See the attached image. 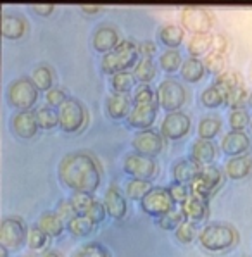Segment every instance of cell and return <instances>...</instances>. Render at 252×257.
Listing matches in <instances>:
<instances>
[{
	"label": "cell",
	"mask_w": 252,
	"mask_h": 257,
	"mask_svg": "<svg viewBox=\"0 0 252 257\" xmlns=\"http://www.w3.org/2000/svg\"><path fill=\"white\" fill-rule=\"evenodd\" d=\"M7 248H4V247H0V257H7Z\"/></svg>",
	"instance_id": "cell-57"
},
{
	"label": "cell",
	"mask_w": 252,
	"mask_h": 257,
	"mask_svg": "<svg viewBox=\"0 0 252 257\" xmlns=\"http://www.w3.org/2000/svg\"><path fill=\"white\" fill-rule=\"evenodd\" d=\"M132 145L137 154H142V156H147L154 159L156 156L161 154L164 142H163V137L157 132H154V130H145V132H139L133 137Z\"/></svg>",
	"instance_id": "cell-13"
},
{
	"label": "cell",
	"mask_w": 252,
	"mask_h": 257,
	"mask_svg": "<svg viewBox=\"0 0 252 257\" xmlns=\"http://www.w3.org/2000/svg\"><path fill=\"white\" fill-rule=\"evenodd\" d=\"M219 130H221V119L214 116H207L200 119L197 132H199V137L202 140H212L219 133Z\"/></svg>",
	"instance_id": "cell-32"
},
{
	"label": "cell",
	"mask_w": 252,
	"mask_h": 257,
	"mask_svg": "<svg viewBox=\"0 0 252 257\" xmlns=\"http://www.w3.org/2000/svg\"><path fill=\"white\" fill-rule=\"evenodd\" d=\"M200 102H202L204 107L216 109V107H219V105L226 104V95H224V92L219 86H216L214 83H212L211 86H207V88L200 93Z\"/></svg>",
	"instance_id": "cell-31"
},
{
	"label": "cell",
	"mask_w": 252,
	"mask_h": 257,
	"mask_svg": "<svg viewBox=\"0 0 252 257\" xmlns=\"http://www.w3.org/2000/svg\"><path fill=\"white\" fill-rule=\"evenodd\" d=\"M73 257H111V255H109L107 248H105L102 243L90 242V243H85L83 247L78 248Z\"/></svg>",
	"instance_id": "cell-40"
},
{
	"label": "cell",
	"mask_w": 252,
	"mask_h": 257,
	"mask_svg": "<svg viewBox=\"0 0 252 257\" xmlns=\"http://www.w3.org/2000/svg\"><path fill=\"white\" fill-rule=\"evenodd\" d=\"M71 202H73L74 209L78 211V214H86L88 209L93 205V197L92 193H85V192H74L71 195Z\"/></svg>",
	"instance_id": "cell-44"
},
{
	"label": "cell",
	"mask_w": 252,
	"mask_h": 257,
	"mask_svg": "<svg viewBox=\"0 0 252 257\" xmlns=\"http://www.w3.org/2000/svg\"><path fill=\"white\" fill-rule=\"evenodd\" d=\"M124 173H128L130 176L137 178V180H151L157 175V164L152 157L142 156V154H128L124 157Z\"/></svg>",
	"instance_id": "cell-11"
},
{
	"label": "cell",
	"mask_w": 252,
	"mask_h": 257,
	"mask_svg": "<svg viewBox=\"0 0 252 257\" xmlns=\"http://www.w3.org/2000/svg\"><path fill=\"white\" fill-rule=\"evenodd\" d=\"M93 224H95V223H93V221L90 219L88 216L78 214L73 221H71V223L66 224V226H68V230L73 233V235L85 236V235H88V233L93 230Z\"/></svg>",
	"instance_id": "cell-37"
},
{
	"label": "cell",
	"mask_w": 252,
	"mask_h": 257,
	"mask_svg": "<svg viewBox=\"0 0 252 257\" xmlns=\"http://www.w3.org/2000/svg\"><path fill=\"white\" fill-rule=\"evenodd\" d=\"M42 257H61V254H57L56 250H47Z\"/></svg>",
	"instance_id": "cell-56"
},
{
	"label": "cell",
	"mask_w": 252,
	"mask_h": 257,
	"mask_svg": "<svg viewBox=\"0 0 252 257\" xmlns=\"http://www.w3.org/2000/svg\"><path fill=\"white\" fill-rule=\"evenodd\" d=\"M249 98H250V95L245 90V86H240V88H237L235 92H231L228 95L226 104L230 105L231 109H243L247 102H249Z\"/></svg>",
	"instance_id": "cell-46"
},
{
	"label": "cell",
	"mask_w": 252,
	"mask_h": 257,
	"mask_svg": "<svg viewBox=\"0 0 252 257\" xmlns=\"http://www.w3.org/2000/svg\"><path fill=\"white\" fill-rule=\"evenodd\" d=\"M214 85L219 86V88L224 92V95L228 97L231 92H235V90L240 88V86H243V81H242V76H240L237 71L228 69V71H224L223 74L216 76Z\"/></svg>",
	"instance_id": "cell-27"
},
{
	"label": "cell",
	"mask_w": 252,
	"mask_h": 257,
	"mask_svg": "<svg viewBox=\"0 0 252 257\" xmlns=\"http://www.w3.org/2000/svg\"><path fill=\"white\" fill-rule=\"evenodd\" d=\"M250 116L245 109H231L230 112V126L231 132H242L249 126Z\"/></svg>",
	"instance_id": "cell-42"
},
{
	"label": "cell",
	"mask_w": 252,
	"mask_h": 257,
	"mask_svg": "<svg viewBox=\"0 0 252 257\" xmlns=\"http://www.w3.org/2000/svg\"><path fill=\"white\" fill-rule=\"evenodd\" d=\"M190 117L185 112H169L161 122V133L166 137L168 140H180L190 132Z\"/></svg>",
	"instance_id": "cell-12"
},
{
	"label": "cell",
	"mask_w": 252,
	"mask_h": 257,
	"mask_svg": "<svg viewBox=\"0 0 252 257\" xmlns=\"http://www.w3.org/2000/svg\"><path fill=\"white\" fill-rule=\"evenodd\" d=\"M132 98L128 93H112L105 100V110L112 119H123L128 117L130 110H132Z\"/></svg>",
	"instance_id": "cell-19"
},
{
	"label": "cell",
	"mask_w": 252,
	"mask_h": 257,
	"mask_svg": "<svg viewBox=\"0 0 252 257\" xmlns=\"http://www.w3.org/2000/svg\"><path fill=\"white\" fill-rule=\"evenodd\" d=\"M135 78L139 81H142L144 85H147L149 81H152L157 74V66L154 64L152 59H142L139 64L135 66Z\"/></svg>",
	"instance_id": "cell-34"
},
{
	"label": "cell",
	"mask_w": 252,
	"mask_h": 257,
	"mask_svg": "<svg viewBox=\"0 0 252 257\" xmlns=\"http://www.w3.org/2000/svg\"><path fill=\"white\" fill-rule=\"evenodd\" d=\"M86 121V110L80 100L76 98H68L64 104L59 107V126L66 133H76L85 126Z\"/></svg>",
	"instance_id": "cell-7"
},
{
	"label": "cell",
	"mask_w": 252,
	"mask_h": 257,
	"mask_svg": "<svg viewBox=\"0 0 252 257\" xmlns=\"http://www.w3.org/2000/svg\"><path fill=\"white\" fill-rule=\"evenodd\" d=\"M31 81L35 83L38 90L42 92H49V90L54 88V73L49 66L42 64V66H37L33 69V74H31Z\"/></svg>",
	"instance_id": "cell-30"
},
{
	"label": "cell",
	"mask_w": 252,
	"mask_h": 257,
	"mask_svg": "<svg viewBox=\"0 0 252 257\" xmlns=\"http://www.w3.org/2000/svg\"><path fill=\"white\" fill-rule=\"evenodd\" d=\"M11 124H13V132L19 138H25V140L37 135L38 128H40L37 112H33V110H19L18 114H14Z\"/></svg>",
	"instance_id": "cell-15"
},
{
	"label": "cell",
	"mask_w": 252,
	"mask_h": 257,
	"mask_svg": "<svg viewBox=\"0 0 252 257\" xmlns=\"http://www.w3.org/2000/svg\"><path fill=\"white\" fill-rule=\"evenodd\" d=\"M206 68L209 73L216 74V76H219V74L224 73V68H226V59H224L223 54H218V52H209L206 57Z\"/></svg>",
	"instance_id": "cell-43"
},
{
	"label": "cell",
	"mask_w": 252,
	"mask_h": 257,
	"mask_svg": "<svg viewBox=\"0 0 252 257\" xmlns=\"http://www.w3.org/2000/svg\"><path fill=\"white\" fill-rule=\"evenodd\" d=\"M195 224L190 221H185L183 224H180V228L176 230V238L180 243H190L195 238Z\"/></svg>",
	"instance_id": "cell-47"
},
{
	"label": "cell",
	"mask_w": 252,
	"mask_h": 257,
	"mask_svg": "<svg viewBox=\"0 0 252 257\" xmlns=\"http://www.w3.org/2000/svg\"><path fill=\"white\" fill-rule=\"evenodd\" d=\"M204 166H200L199 163L192 159H183V161H176L173 164V178H175L176 183H190L194 178L202 171Z\"/></svg>",
	"instance_id": "cell-20"
},
{
	"label": "cell",
	"mask_w": 252,
	"mask_h": 257,
	"mask_svg": "<svg viewBox=\"0 0 252 257\" xmlns=\"http://www.w3.org/2000/svg\"><path fill=\"white\" fill-rule=\"evenodd\" d=\"M139 52L140 50L135 43L130 40H123L116 49L102 57L100 68L104 73L112 74V76L117 73H123V71H128L130 68L139 64V62H137Z\"/></svg>",
	"instance_id": "cell-3"
},
{
	"label": "cell",
	"mask_w": 252,
	"mask_h": 257,
	"mask_svg": "<svg viewBox=\"0 0 252 257\" xmlns=\"http://www.w3.org/2000/svg\"><path fill=\"white\" fill-rule=\"evenodd\" d=\"M182 211L185 214V219L192 221H202L206 219V216L209 214V209H207V200H202L195 195H190L187 200L182 204Z\"/></svg>",
	"instance_id": "cell-23"
},
{
	"label": "cell",
	"mask_w": 252,
	"mask_h": 257,
	"mask_svg": "<svg viewBox=\"0 0 252 257\" xmlns=\"http://www.w3.org/2000/svg\"><path fill=\"white\" fill-rule=\"evenodd\" d=\"M169 193L173 195V199H175V202H185V200L188 199V190H187V187H185L183 183H173L171 187H169Z\"/></svg>",
	"instance_id": "cell-51"
},
{
	"label": "cell",
	"mask_w": 252,
	"mask_h": 257,
	"mask_svg": "<svg viewBox=\"0 0 252 257\" xmlns=\"http://www.w3.org/2000/svg\"><path fill=\"white\" fill-rule=\"evenodd\" d=\"M28 25L26 21L18 14H6L2 18V35L9 40H19L25 37Z\"/></svg>",
	"instance_id": "cell-22"
},
{
	"label": "cell",
	"mask_w": 252,
	"mask_h": 257,
	"mask_svg": "<svg viewBox=\"0 0 252 257\" xmlns=\"http://www.w3.org/2000/svg\"><path fill=\"white\" fill-rule=\"evenodd\" d=\"M133 102H135V104H154L156 95H154V92H152V88L149 85H140L139 88L135 90Z\"/></svg>",
	"instance_id": "cell-48"
},
{
	"label": "cell",
	"mask_w": 252,
	"mask_h": 257,
	"mask_svg": "<svg viewBox=\"0 0 252 257\" xmlns=\"http://www.w3.org/2000/svg\"><path fill=\"white\" fill-rule=\"evenodd\" d=\"M104 205L107 214L114 219H123L128 212V204H126V197L119 192L116 187H109L105 190L104 195Z\"/></svg>",
	"instance_id": "cell-17"
},
{
	"label": "cell",
	"mask_w": 252,
	"mask_h": 257,
	"mask_svg": "<svg viewBox=\"0 0 252 257\" xmlns=\"http://www.w3.org/2000/svg\"><path fill=\"white\" fill-rule=\"evenodd\" d=\"M221 149L226 156L240 157L250 149V140L243 132H230L224 135L221 142Z\"/></svg>",
	"instance_id": "cell-18"
},
{
	"label": "cell",
	"mask_w": 252,
	"mask_h": 257,
	"mask_svg": "<svg viewBox=\"0 0 252 257\" xmlns=\"http://www.w3.org/2000/svg\"><path fill=\"white\" fill-rule=\"evenodd\" d=\"M7 100L16 109L30 110L38 100V88L31 78H18L7 88Z\"/></svg>",
	"instance_id": "cell-4"
},
{
	"label": "cell",
	"mask_w": 252,
	"mask_h": 257,
	"mask_svg": "<svg viewBox=\"0 0 252 257\" xmlns=\"http://www.w3.org/2000/svg\"><path fill=\"white\" fill-rule=\"evenodd\" d=\"M142 211L147 212L149 216H164L168 212L175 211V199L169 193V188H163V187H154L144 199L140 200Z\"/></svg>",
	"instance_id": "cell-5"
},
{
	"label": "cell",
	"mask_w": 252,
	"mask_h": 257,
	"mask_svg": "<svg viewBox=\"0 0 252 257\" xmlns=\"http://www.w3.org/2000/svg\"><path fill=\"white\" fill-rule=\"evenodd\" d=\"M81 11H83V13H88V14H95L100 11V7L98 6H83L81 7Z\"/></svg>",
	"instance_id": "cell-55"
},
{
	"label": "cell",
	"mask_w": 252,
	"mask_h": 257,
	"mask_svg": "<svg viewBox=\"0 0 252 257\" xmlns=\"http://www.w3.org/2000/svg\"><path fill=\"white\" fill-rule=\"evenodd\" d=\"M152 188L154 187H152L147 180H137V178H133V180H130L128 185H126V193H128L130 199L142 200Z\"/></svg>",
	"instance_id": "cell-35"
},
{
	"label": "cell",
	"mask_w": 252,
	"mask_h": 257,
	"mask_svg": "<svg viewBox=\"0 0 252 257\" xmlns=\"http://www.w3.org/2000/svg\"><path fill=\"white\" fill-rule=\"evenodd\" d=\"M212 49V35H192V38L188 40L187 50L192 57H199V55H206Z\"/></svg>",
	"instance_id": "cell-29"
},
{
	"label": "cell",
	"mask_w": 252,
	"mask_h": 257,
	"mask_svg": "<svg viewBox=\"0 0 252 257\" xmlns=\"http://www.w3.org/2000/svg\"><path fill=\"white\" fill-rule=\"evenodd\" d=\"M214 156H216V149L211 140H202V138H199L190 147V159L199 163L200 166L211 164Z\"/></svg>",
	"instance_id": "cell-25"
},
{
	"label": "cell",
	"mask_w": 252,
	"mask_h": 257,
	"mask_svg": "<svg viewBox=\"0 0 252 257\" xmlns=\"http://www.w3.org/2000/svg\"><path fill=\"white\" fill-rule=\"evenodd\" d=\"M224 173L231 180H243L252 173V159L249 156L230 157L224 164Z\"/></svg>",
	"instance_id": "cell-21"
},
{
	"label": "cell",
	"mask_w": 252,
	"mask_h": 257,
	"mask_svg": "<svg viewBox=\"0 0 252 257\" xmlns=\"http://www.w3.org/2000/svg\"><path fill=\"white\" fill-rule=\"evenodd\" d=\"M47 233L42 230L38 224H33V226L28 230V235H26V242H28V247L33 248V250H38V248L45 247L47 243Z\"/></svg>",
	"instance_id": "cell-41"
},
{
	"label": "cell",
	"mask_w": 252,
	"mask_h": 257,
	"mask_svg": "<svg viewBox=\"0 0 252 257\" xmlns=\"http://www.w3.org/2000/svg\"><path fill=\"white\" fill-rule=\"evenodd\" d=\"M187 100V92H185L183 85L176 80H168L161 81L159 88H157V102L164 110L169 112H176Z\"/></svg>",
	"instance_id": "cell-8"
},
{
	"label": "cell",
	"mask_w": 252,
	"mask_h": 257,
	"mask_svg": "<svg viewBox=\"0 0 252 257\" xmlns=\"http://www.w3.org/2000/svg\"><path fill=\"white\" fill-rule=\"evenodd\" d=\"M119 43H121L119 42V35H117L116 28L107 26V25L97 28L95 33H93V37H92L93 49H95L97 52H102L104 55L116 49Z\"/></svg>",
	"instance_id": "cell-16"
},
{
	"label": "cell",
	"mask_w": 252,
	"mask_h": 257,
	"mask_svg": "<svg viewBox=\"0 0 252 257\" xmlns=\"http://www.w3.org/2000/svg\"><path fill=\"white\" fill-rule=\"evenodd\" d=\"M157 117V104H133L132 110H130L128 117V124L132 128H137L140 132H145L149 130L152 124H154Z\"/></svg>",
	"instance_id": "cell-14"
},
{
	"label": "cell",
	"mask_w": 252,
	"mask_h": 257,
	"mask_svg": "<svg viewBox=\"0 0 252 257\" xmlns=\"http://www.w3.org/2000/svg\"><path fill=\"white\" fill-rule=\"evenodd\" d=\"M206 74V64L202 61H199L197 57H190L183 62L182 66V76L183 80L190 81V83H197L200 81Z\"/></svg>",
	"instance_id": "cell-28"
},
{
	"label": "cell",
	"mask_w": 252,
	"mask_h": 257,
	"mask_svg": "<svg viewBox=\"0 0 252 257\" xmlns=\"http://www.w3.org/2000/svg\"><path fill=\"white\" fill-rule=\"evenodd\" d=\"M183 62L185 61L178 50H166L159 57V66L166 73H175L176 69H180V66H183Z\"/></svg>",
	"instance_id": "cell-36"
},
{
	"label": "cell",
	"mask_w": 252,
	"mask_h": 257,
	"mask_svg": "<svg viewBox=\"0 0 252 257\" xmlns=\"http://www.w3.org/2000/svg\"><path fill=\"white\" fill-rule=\"evenodd\" d=\"M56 214L61 217L62 223L68 224V223H71V221H73L74 217L78 216V211L74 209V205H73V202H71V199H64V200H61V202L56 205Z\"/></svg>",
	"instance_id": "cell-45"
},
{
	"label": "cell",
	"mask_w": 252,
	"mask_h": 257,
	"mask_svg": "<svg viewBox=\"0 0 252 257\" xmlns=\"http://www.w3.org/2000/svg\"><path fill=\"white\" fill-rule=\"evenodd\" d=\"M182 25L192 35H206L212 28V16L204 7L188 6L182 11Z\"/></svg>",
	"instance_id": "cell-10"
},
{
	"label": "cell",
	"mask_w": 252,
	"mask_h": 257,
	"mask_svg": "<svg viewBox=\"0 0 252 257\" xmlns=\"http://www.w3.org/2000/svg\"><path fill=\"white\" fill-rule=\"evenodd\" d=\"M230 50V42L224 35L218 33V35H212V52H218V54H226Z\"/></svg>",
	"instance_id": "cell-50"
},
{
	"label": "cell",
	"mask_w": 252,
	"mask_h": 257,
	"mask_svg": "<svg viewBox=\"0 0 252 257\" xmlns=\"http://www.w3.org/2000/svg\"><path fill=\"white\" fill-rule=\"evenodd\" d=\"M59 180L74 192L93 193L100 185V169L92 156L83 150L69 152L59 163Z\"/></svg>",
	"instance_id": "cell-1"
},
{
	"label": "cell",
	"mask_w": 252,
	"mask_h": 257,
	"mask_svg": "<svg viewBox=\"0 0 252 257\" xmlns=\"http://www.w3.org/2000/svg\"><path fill=\"white\" fill-rule=\"evenodd\" d=\"M185 223V214L182 209H175V211L168 212V214L157 217V224H159L163 230H178L180 224Z\"/></svg>",
	"instance_id": "cell-38"
},
{
	"label": "cell",
	"mask_w": 252,
	"mask_h": 257,
	"mask_svg": "<svg viewBox=\"0 0 252 257\" xmlns=\"http://www.w3.org/2000/svg\"><path fill=\"white\" fill-rule=\"evenodd\" d=\"M105 212H107V211H105V205L100 204L98 200H95V202H93V205L88 209V212H86L85 216H88L90 219L93 221V223H100V221L105 217Z\"/></svg>",
	"instance_id": "cell-52"
},
{
	"label": "cell",
	"mask_w": 252,
	"mask_h": 257,
	"mask_svg": "<svg viewBox=\"0 0 252 257\" xmlns=\"http://www.w3.org/2000/svg\"><path fill=\"white\" fill-rule=\"evenodd\" d=\"M139 50H140L142 54H144V57H145V59H151L152 55L156 54L157 47H156V43H154V42L145 40V42H142L140 45H139Z\"/></svg>",
	"instance_id": "cell-53"
},
{
	"label": "cell",
	"mask_w": 252,
	"mask_h": 257,
	"mask_svg": "<svg viewBox=\"0 0 252 257\" xmlns=\"http://www.w3.org/2000/svg\"><path fill=\"white\" fill-rule=\"evenodd\" d=\"M31 9H33L37 14H40V16H49V14L54 13V9H56V7H54V6H33Z\"/></svg>",
	"instance_id": "cell-54"
},
{
	"label": "cell",
	"mask_w": 252,
	"mask_h": 257,
	"mask_svg": "<svg viewBox=\"0 0 252 257\" xmlns=\"http://www.w3.org/2000/svg\"><path fill=\"white\" fill-rule=\"evenodd\" d=\"M23 257H35V255H31V254H30V255H23Z\"/></svg>",
	"instance_id": "cell-59"
},
{
	"label": "cell",
	"mask_w": 252,
	"mask_h": 257,
	"mask_svg": "<svg viewBox=\"0 0 252 257\" xmlns=\"http://www.w3.org/2000/svg\"><path fill=\"white\" fill-rule=\"evenodd\" d=\"M221 183H223L221 169L212 164H207V166H204L202 171L190 181L192 195L199 197V199H202V200H207L211 197V193Z\"/></svg>",
	"instance_id": "cell-6"
},
{
	"label": "cell",
	"mask_w": 252,
	"mask_h": 257,
	"mask_svg": "<svg viewBox=\"0 0 252 257\" xmlns=\"http://www.w3.org/2000/svg\"><path fill=\"white\" fill-rule=\"evenodd\" d=\"M249 104H250V107H252V93H250V98H249Z\"/></svg>",
	"instance_id": "cell-58"
},
{
	"label": "cell",
	"mask_w": 252,
	"mask_h": 257,
	"mask_svg": "<svg viewBox=\"0 0 252 257\" xmlns=\"http://www.w3.org/2000/svg\"><path fill=\"white\" fill-rule=\"evenodd\" d=\"M68 100V95L62 88L59 86H54L52 90L47 92V102H49V107H61L64 102Z\"/></svg>",
	"instance_id": "cell-49"
},
{
	"label": "cell",
	"mask_w": 252,
	"mask_h": 257,
	"mask_svg": "<svg viewBox=\"0 0 252 257\" xmlns=\"http://www.w3.org/2000/svg\"><path fill=\"white\" fill-rule=\"evenodd\" d=\"M159 40L163 45H166L169 50H176L180 45H182L183 38H185V31L182 26L175 25V23H168V25L161 26L159 31Z\"/></svg>",
	"instance_id": "cell-24"
},
{
	"label": "cell",
	"mask_w": 252,
	"mask_h": 257,
	"mask_svg": "<svg viewBox=\"0 0 252 257\" xmlns=\"http://www.w3.org/2000/svg\"><path fill=\"white\" fill-rule=\"evenodd\" d=\"M238 242V231L224 223H212L204 226L199 233V243L209 252H223Z\"/></svg>",
	"instance_id": "cell-2"
},
{
	"label": "cell",
	"mask_w": 252,
	"mask_h": 257,
	"mask_svg": "<svg viewBox=\"0 0 252 257\" xmlns=\"http://www.w3.org/2000/svg\"><path fill=\"white\" fill-rule=\"evenodd\" d=\"M135 74L123 71V73H117L111 76V88L114 90V93H128L135 86Z\"/></svg>",
	"instance_id": "cell-33"
},
{
	"label": "cell",
	"mask_w": 252,
	"mask_h": 257,
	"mask_svg": "<svg viewBox=\"0 0 252 257\" xmlns=\"http://www.w3.org/2000/svg\"><path fill=\"white\" fill-rule=\"evenodd\" d=\"M37 224L49 236H59L62 231H64V223H62L61 217H59L56 212H52V211L43 212V214L38 217V223Z\"/></svg>",
	"instance_id": "cell-26"
},
{
	"label": "cell",
	"mask_w": 252,
	"mask_h": 257,
	"mask_svg": "<svg viewBox=\"0 0 252 257\" xmlns=\"http://www.w3.org/2000/svg\"><path fill=\"white\" fill-rule=\"evenodd\" d=\"M26 235L28 231L19 217H4L0 223V247L7 250H18L26 242Z\"/></svg>",
	"instance_id": "cell-9"
},
{
	"label": "cell",
	"mask_w": 252,
	"mask_h": 257,
	"mask_svg": "<svg viewBox=\"0 0 252 257\" xmlns=\"http://www.w3.org/2000/svg\"><path fill=\"white\" fill-rule=\"evenodd\" d=\"M37 119L40 128L52 130L59 124V110L52 107H40L37 110Z\"/></svg>",
	"instance_id": "cell-39"
}]
</instances>
